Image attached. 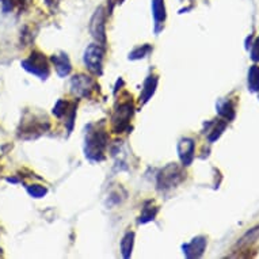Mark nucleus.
Instances as JSON below:
<instances>
[{
	"label": "nucleus",
	"mask_w": 259,
	"mask_h": 259,
	"mask_svg": "<svg viewBox=\"0 0 259 259\" xmlns=\"http://www.w3.org/2000/svg\"><path fill=\"white\" fill-rule=\"evenodd\" d=\"M220 114L224 115L225 118H228V119L234 118L235 111H234V107H232V105L227 102L223 107L220 106Z\"/></svg>",
	"instance_id": "obj_18"
},
{
	"label": "nucleus",
	"mask_w": 259,
	"mask_h": 259,
	"mask_svg": "<svg viewBox=\"0 0 259 259\" xmlns=\"http://www.w3.org/2000/svg\"><path fill=\"white\" fill-rule=\"evenodd\" d=\"M156 212H157V209L153 208L152 205H151V206H145L144 210H143V213H141L139 223L144 224V223H148V221L153 220V217L156 216Z\"/></svg>",
	"instance_id": "obj_15"
},
{
	"label": "nucleus",
	"mask_w": 259,
	"mask_h": 259,
	"mask_svg": "<svg viewBox=\"0 0 259 259\" xmlns=\"http://www.w3.org/2000/svg\"><path fill=\"white\" fill-rule=\"evenodd\" d=\"M251 59L254 61H259V37L252 45V51H251Z\"/></svg>",
	"instance_id": "obj_19"
},
{
	"label": "nucleus",
	"mask_w": 259,
	"mask_h": 259,
	"mask_svg": "<svg viewBox=\"0 0 259 259\" xmlns=\"http://www.w3.org/2000/svg\"><path fill=\"white\" fill-rule=\"evenodd\" d=\"M181 175L182 174H181L179 168L174 164L166 167L159 175V187L160 189H170V187L175 186L177 183L181 182V179H182Z\"/></svg>",
	"instance_id": "obj_7"
},
{
	"label": "nucleus",
	"mask_w": 259,
	"mask_h": 259,
	"mask_svg": "<svg viewBox=\"0 0 259 259\" xmlns=\"http://www.w3.org/2000/svg\"><path fill=\"white\" fill-rule=\"evenodd\" d=\"M22 67L27 71V72L33 73L35 76H38L39 79H47L51 73L49 69V64H48L47 59L42 53L39 52H33L30 55L29 59H26L25 61H22Z\"/></svg>",
	"instance_id": "obj_2"
},
{
	"label": "nucleus",
	"mask_w": 259,
	"mask_h": 259,
	"mask_svg": "<svg viewBox=\"0 0 259 259\" xmlns=\"http://www.w3.org/2000/svg\"><path fill=\"white\" fill-rule=\"evenodd\" d=\"M151 47L149 45H144V47L141 48H137L136 51H133L129 56V59L131 60H137V59H143V57H147V56L151 53Z\"/></svg>",
	"instance_id": "obj_16"
},
{
	"label": "nucleus",
	"mask_w": 259,
	"mask_h": 259,
	"mask_svg": "<svg viewBox=\"0 0 259 259\" xmlns=\"http://www.w3.org/2000/svg\"><path fill=\"white\" fill-rule=\"evenodd\" d=\"M106 143L107 136L103 131L91 133L85 140V156L90 157L91 160H102Z\"/></svg>",
	"instance_id": "obj_1"
},
{
	"label": "nucleus",
	"mask_w": 259,
	"mask_h": 259,
	"mask_svg": "<svg viewBox=\"0 0 259 259\" xmlns=\"http://www.w3.org/2000/svg\"><path fill=\"white\" fill-rule=\"evenodd\" d=\"M205 247H206V239L202 236L193 239V242L183 246V252L187 258H198L204 254Z\"/></svg>",
	"instance_id": "obj_9"
},
{
	"label": "nucleus",
	"mask_w": 259,
	"mask_h": 259,
	"mask_svg": "<svg viewBox=\"0 0 259 259\" xmlns=\"http://www.w3.org/2000/svg\"><path fill=\"white\" fill-rule=\"evenodd\" d=\"M51 60L52 63L55 64V68L57 71V73H59V76L64 77L71 72L72 67H71V63H69V59L67 55L61 53V55L52 56Z\"/></svg>",
	"instance_id": "obj_10"
},
{
	"label": "nucleus",
	"mask_w": 259,
	"mask_h": 259,
	"mask_svg": "<svg viewBox=\"0 0 259 259\" xmlns=\"http://www.w3.org/2000/svg\"><path fill=\"white\" fill-rule=\"evenodd\" d=\"M178 153L183 166H190V163L194 159V141L191 139H183L179 141Z\"/></svg>",
	"instance_id": "obj_8"
},
{
	"label": "nucleus",
	"mask_w": 259,
	"mask_h": 259,
	"mask_svg": "<svg viewBox=\"0 0 259 259\" xmlns=\"http://www.w3.org/2000/svg\"><path fill=\"white\" fill-rule=\"evenodd\" d=\"M97 90H98L97 81L83 73L73 76L71 80V91L79 98H91Z\"/></svg>",
	"instance_id": "obj_3"
},
{
	"label": "nucleus",
	"mask_w": 259,
	"mask_h": 259,
	"mask_svg": "<svg viewBox=\"0 0 259 259\" xmlns=\"http://www.w3.org/2000/svg\"><path fill=\"white\" fill-rule=\"evenodd\" d=\"M103 59H105V51L101 45H90L84 52V65L90 72L95 75H101L103 68Z\"/></svg>",
	"instance_id": "obj_4"
},
{
	"label": "nucleus",
	"mask_w": 259,
	"mask_h": 259,
	"mask_svg": "<svg viewBox=\"0 0 259 259\" xmlns=\"http://www.w3.org/2000/svg\"><path fill=\"white\" fill-rule=\"evenodd\" d=\"M248 87L251 91H259V67L252 65L248 71Z\"/></svg>",
	"instance_id": "obj_13"
},
{
	"label": "nucleus",
	"mask_w": 259,
	"mask_h": 259,
	"mask_svg": "<svg viewBox=\"0 0 259 259\" xmlns=\"http://www.w3.org/2000/svg\"><path fill=\"white\" fill-rule=\"evenodd\" d=\"M133 239H135V235H133V232H129V234L125 235V238L121 240V251H122L123 258H129V256H131V254H132Z\"/></svg>",
	"instance_id": "obj_14"
},
{
	"label": "nucleus",
	"mask_w": 259,
	"mask_h": 259,
	"mask_svg": "<svg viewBox=\"0 0 259 259\" xmlns=\"http://www.w3.org/2000/svg\"><path fill=\"white\" fill-rule=\"evenodd\" d=\"M19 2H25V0H19Z\"/></svg>",
	"instance_id": "obj_20"
},
{
	"label": "nucleus",
	"mask_w": 259,
	"mask_h": 259,
	"mask_svg": "<svg viewBox=\"0 0 259 259\" xmlns=\"http://www.w3.org/2000/svg\"><path fill=\"white\" fill-rule=\"evenodd\" d=\"M156 85H157L156 76H149L148 79L144 81V89H143V91H141V95H140L141 103L148 102L149 98L152 97L153 93H155V90H156Z\"/></svg>",
	"instance_id": "obj_12"
},
{
	"label": "nucleus",
	"mask_w": 259,
	"mask_h": 259,
	"mask_svg": "<svg viewBox=\"0 0 259 259\" xmlns=\"http://www.w3.org/2000/svg\"><path fill=\"white\" fill-rule=\"evenodd\" d=\"M132 110L133 105L131 102L121 103L115 109L113 118H111L115 133H121L123 132V129H126L127 125H129V121L132 118Z\"/></svg>",
	"instance_id": "obj_5"
},
{
	"label": "nucleus",
	"mask_w": 259,
	"mask_h": 259,
	"mask_svg": "<svg viewBox=\"0 0 259 259\" xmlns=\"http://www.w3.org/2000/svg\"><path fill=\"white\" fill-rule=\"evenodd\" d=\"M105 21H106V15L103 13L102 7L97 10V13L94 14L93 19H91V25L90 30L94 38L98 39V42L105 44L106 42V30H105Z\"/></svg>",
	"instance_id": "obj_6"
},
{
	"label": "nucleus",
	"mask_w": 259,
	"mask_h": 259,
	"mask_svg": "<svg viewBox=\"0 0 259 259\" xmlns=\"http://www.w3.org/2000/svg\"><path fill=\"white\" fill-rule=\"evenodd\" d=\"M152 15L155 19L156 31H159V26L163 25L166 21V7H164V0H152Z\"/></svg>",
	"instance_id": "obj_11"
},
{
	"label": "nucleus",
	"mask_w": 259,
	"mask_h": 259,
	"mask_svg": "<svg viewBox=\"0 0 259 259\" xmlns=\"http://www.w3.org/2000/svg\"><path fill=\"white\" fill-rule=\"evenodd\" d=\"M27 191H29L30 196L34 197V198H41L47 194V189L39 186V185H31V186L27 187Z\"/></svg>",
	"instance_id": "obj_17"
}]
</instances>
